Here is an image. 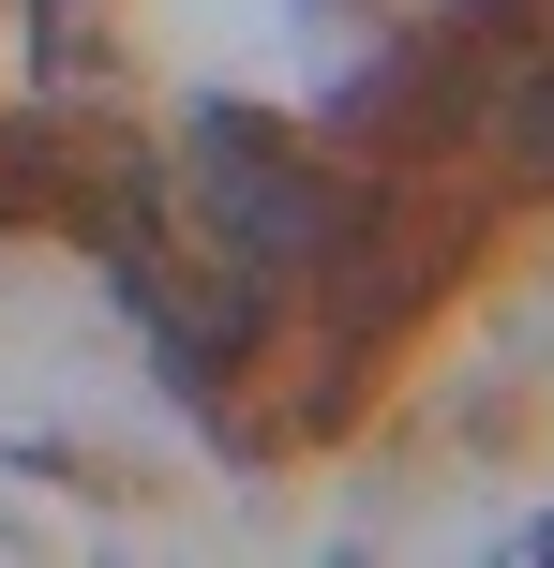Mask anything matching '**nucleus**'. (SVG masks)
<instances>
[{
	"instance_id": "1",
	"label": "nucleus",
	"mask_w": 554,
	"mask_h": 568,
	"mask_svg": "<svg viewBox=\"0 0 554 568\" xmlns=\"http://www.w3.org/2000/svg\"><path fill=\"white\" fill-rule=\"evenodd\" d=\"M495 165H510V180H540V195H554V60H540V75H510V90H495Z\"/></svg>"
}]
</instances>
